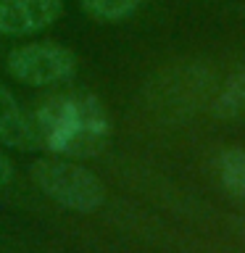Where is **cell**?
<instances>
[{"label": "cell", "mask_w": 245, "mask_h": 253, "mask_svg": "<svg viewBox=\"0 0 245 253\" xmlns=\"http://www.w3.org/2000/svg\"><path fill=\"white\" fill-rule=\"evenodd\" d=\"M37 124L40 145H50L61 153H90L103 142L108 122L90 98L50 100Z\"/></svg>", "instance_id": "cell-1"}, {"label": "cell", "mask_w": 245, "mask_h": 253, "mask_svg": "<svg viewBox=\"0 0 245 253\" xmlns=\"http://www.w3.org/2000/svg\"><path fill=\"white\" fill-rule=\"evenodd\" d=\"M29 174H32V182L40 187V193L47 195L58 206H63V209L95 211L106 201L103 182L79 164L42 158V161L32 164Z\"/></svg>", "instance_id": "cell-2"}, {"label": "cell", "mask_w": 245, "mask_h": 253, "mask_svg": "<svg viewBox=\"0 0 245 253\" xmlns=\"http://www.w3.org/2000/svg\"><path fill=\"white\" fill-rule=\"evenodd\" d=\"M8 71L24 84H66L77 77V55L61 45H21L8 53Z\"/></svg>", "instance_id": "cell-3"}, {"label": "cell", "mask_w": 245, "mask_h": 253, "mask_svg": "<svg viewBox=\"0 0 245 253\" xmlns=\"http://www.w3.org/2000/svg\"><path fill=\"white\" fill-rule=\"evenodd\" d=\"M61 13L63 0H0V35H35L55 24Z\"/></svg>", "instance_id": "cell-4"}, {"label": "cell", "mask_w": 245, "mask_h": 253, "mask_svg": "<svg viewBox=\"0 0 245 253\" xmlns=\"http://www.w3.org/2000/svg\"><path fill=\"white\" fill-rule=\"evenodd\" d=\"M0 142L19 150L40 148L37 124L27 116V111L19 106V100L3 84H0Z\"/></svg>", "instance_id": "cell-5"}, {"label": "cell", "mask_w": 245, "mask_h": 253, "mask_svg": "<svg viewBox=\"0 0 245 253\" xmlns=\"http://www.w3.org/2000/svg\"><path fill=\"white\" fill-rule=\"evenodd\" d=\"M219 174L229 193L243 195L245 193V150L227 148L219 158Z\"/></svg>", "instance_id": "cell-6"}, {"label": "cell", "mask_w": 245, "mask_h": 253, "mask_svg": "<svg viewBox=\"0 0 245 253\" xmlns=\"http://www.w3.org/2000/svg\"><path fill=\"white\" fill-rule=\"evenodd\" d=\"M140 3L142 0H82V8L98 21H122L137 11Z\"/></svg>", "instance_id": "cell-7"}, {"label": "cell", "mask_w": 245, "mask_h": 253, "mask_svg": "<svg viewBox=\"0 0 245 253\" xmlns=\"http://www.w3.org/2000/svg\"><path fill=\"white\" fill-rule=\"evenodd\" d=\"M213 111H216L219 116H227V119L245 111V71L235 74L224 84V90L219 92L216 103H213Z\"/></svg>", "instance_id": "cell-8"}, {"label": "cell", "mask_w": 245, "mask_h": 253, "mask_svg": "<svg viewBox=\"0 0 245 253\" xmlns=\"http://www.w3.org/2000/svg\"><path fill=\"white\" fill-rule=\"evenodd\" d=\"M11 179H13V164L8 156L0 153V190L11 185Z\"/></svg>", "instance_id": "cell-9"}]
</instances>
